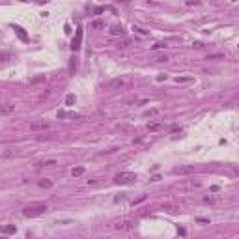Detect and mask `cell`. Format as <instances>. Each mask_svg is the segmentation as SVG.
Masks as SVG:
<instances>
[{
  "mask_svg": "<svg viewBox=\"0 0 239 239\" xmlns=\"http://www.w3.org/2000/svg\"><path fill=\"white\" fill-rule=\"evenodd\" d=\"M133 84H134V82H133L131 77H118V79H112L105 88L110 90V92H112V90H129Z\"/></svg>",
  "mask_w": 239,
  "mask_h": 239,
  "instance_id": "obj_1",
  "label": "cell"
},
{
  "mask_svg": "<svg viewBox=\"0 0 239 239\" xmlns=\"http://www.w3.org/2000/svg\"><path fill=\"white\" fill-rule=\"evenodd\" d=\"M47 211V204H30L23 209V215L24 217H37V215H43Z\"/></svg>",
  "mask_w": 239,
  "mask_h": 239,
  "instance_id": "obj_2",
  "label": "cell"
},
{
  "mask_svg": "<svg viewBox=\"0 0 239 239\" xmlns=\"http://www.w3.org/2000/svg\"><path fill=\"white\" fill-rule=\"evenodd\" d=\"M133 181H137V174H133V172H122V174H118L114 177L116 185H129Z\"/></svg>",
  "mask_w": 239,
  "mask_h": 239,
  "instance_id": "obj_3",
  "label": "cell"
},
{
  "mask_svg": "<svg viewBox=\"0 0 239 239\" xmlns=\"http://www.w3.org/2000/svg\"><path fill=\"white\" fill-rule=\"evenodd\" d=\"M114 228L118 232H129V230L134 228V220L133 219H120V220L114 222Z\"/></svg>",
  "mask_w": 239,
  "mask_h": 239,
  "instance_id": "obj_4",
  "label": "cell"
},
{
  "mask_svg": "<svg viewBox=\"0 0 239 239\" xmlns=\"http://www.w3.org/2000/svg\"><path fill=\"white\" fill-rule=\"evenodd\" d=\"M174 174H194V166L192 164H181V166H176L174 170H172Z\"/></svg>",
  "mask_w": 239,
  "mask_h": 239,
  "instance_id": "obj_5",
  "label": "cell"
},
{
  "mask_svg": "<svg viewBox=\"0 0 239 239\" xmlns=\"http://www.w3.org/2000/svg\"><path fill=\"white\" fill-rule=\"evenodd\" d=\"M30 129H32V131H47L49 123L45 122V120H43V122H32V123H30Z\"/></svg>",
  "mask_w": 239,
  "mask_h": 239,
  "instance_id": "obj_6",
  "label": "cell"
},
{
  "mask_svg": "<svg viewBox=\"0 0 239 239\" xmlns=\"http://www.w3.org/2000/svg\"><path fill=\"white\" fill-rule=\"evenodd\" d=\"M80 41H82V30L79 28V30H77V37H75L73 43H71V49H73V51H79V49H80Z\"/></svg>",
  "mask_w": 239,
  "mask_h": 239,
  "instance_id": "obj_7",
  "label": "cell"
},
{
  "mask_svg": "<svg viewBox=\"0 0 239 239\" xmlns=\"http://www.w3.org/2000/svg\"><path fill=\"white\" fill-rule=\"evenodd\" d=\"M9 60H13V52H9V51H0V64H8Z\"/></svg>",
  "mask_w": 239,
  "mask_h": 239,
  "instance_id": "obj_8",
  "label": "cell"
},
{
  "mask_svg": "<svg viewBox=\"0 0 239 239\" xmlns=\"http://www.w3.org/2000/svg\"><path fill=\"white\" fill-rule=\"evenodd\" d=\"M15 107L13 105H0V116H8V114H13Z\"/></svg>",
  "mask_w": 239,
  "mask_h": 239,
  "instance_id": "obj_9",
  "label": "cell"
},
{
  "mask_svg": "<svg viewBox=\"0 0 239 239\" xmlns=\"http://www.w3.org/2000/svg\"><path fill=\"white\" fill-rule=\"evenodd\" d=\"M110 36H125L123 26H112L110 28Z\"/></svg>",
  "mask_w": 239,
  "mask_h": 239,
  "instance_id": "obj_10",
  "label": "cell"
},
{
  "mask_svg": "<svg viewBox=\"0 0 239 239\" xmlns=\"http://www.w3.org/2000/svg\"><path fill=\"white\" fill-rule=\"evenodd\" d=\"M13 30H15V34H17L23 41H26V39H28V36H26V32H24V28H21V26H13Z\"/></svg>",
  "mask_w": 239,
  "mask_h": 239,
  "instance_id": "obj_11",
  "label": "cell"
},
{
  "mask_svg": "<svg viewBox=\"0 0 239 239\" xmlns=\"http://www.w3.org/2000/svg\"><path fill=\"white\" fill-rule=\"evenodd\" d=\"M37 185L43 187V189H51V187H52V181H51V179H39Z\"/></svg>",
  "mask_w": 239,
  "mask_h": 239,
  "instance_id": "obj_12",
  "label": "cell"
},
{
  "mask_svg": "<svg viewBox=\"0 0 239 239\" xmlns=\"http://www.w3.org/2000/svg\"><path fill=\"white\" fill-rule=\"evenodd\" d=\"M82 174H84V168H82V166H77V168L71 170V176H73V177H79V176H82Z\"/></svg>",
  "mask_w": 239,
  "mask_h": 239,
  "instance_id": "obj_13",
  "label": "cell"
},
{
  "mask_svg": "<svg viewBox=\"0 0 239 239\" xmlns=\"http://www.w3.org/2000/svg\"><path fill=\"white\" fill-rule=\"evenodd\" d=\"M2 232H4V234H15V232H17V228H15L13 224H8V226L2 228Z\"/></svg>",
  "mask_w": 239,
  "mask_h": 239,
  "instance_id": "obj_14",
  "label": "cell"
},
{
  "mask_svg": "<svg viewBox=\"0 0 239 239\" xmlns=\"http://www.w3.org/2000/svg\"><path fill=\"white\" fill-rule=\"evenodd\" d=\"M75 71H77V62H75V58L69 62V73L71 75H75Z\"/></svg>",
  "mask_w": 239,
  "mask_h": 239,
  "instance_id": "obj_15",
  "label": "cell"
},
{
  "mask_svg": "<svg viewBox=\"0 0 239 239\" xmlns=\"http://www.w3.org/2000/svg\"><path fill=\"white\" fill-rule=\"evenodd\" d=\"M73 103H75V94H67V97H66V105H69V107H71Z\"/></svg>",
  "mask_w": 239,
  "mask_h": 239,
  "instance_id": "obj_16",
  "label": "cell"
},
{
  "mask_svg": "<svg viewBox=\"0 0 239 239\" xmlns=\"http://www.w3.org/2000/svg\"><path fill=\"white\" fill-rule=\"evenodd\" d=\"M155 62H168V56L166 54H157L155 56Z\"/></svg>",
  "mask_w": 239,
  "mask_h": 239,
  "instance_id": "obj_17",
  "label": "cell"
},
{
  "mask_svg": "<svg viewBox=\"0 0 239 239\" xmlns=\"http://www.w3.org/2000/svg\"><path fill=\"white\" fill-rule=\"evenodd\" d=\"M161 127H162L161 123H149V125H148V131H159Z\"/></svg>",
  "mask_w": 239,
  "mask_h": 239,
  "instance_id": "obj_18",
  "label": "cell"
},
{
  "mask_svg": "<svg viewBox=\"0 0 239 239\" xmlns=\"http://www.w3.org/2000/svg\"><path fill=\"white\" fill-rule=\"evenodd\" d=\"M164 47H166V43H161V41H159V43H155V45H153L152 49H153V51H159V49H164Z\"/></svg>",
  "mask_w": 239,
  "mask_h": 239,
  "instance_id": "obj_19",
  "label": "cell"
},
{
  "mask_svg": "<svg viewBox=\"0 0 239 239\" xmlns=\"http://www.w3.org/2000/svg\"><path fill=\"white\" fill-rule=\"evenodd\" d=\"M224 58V54H209L207 56V60H222Z\"/></svg>",
  "mask_w": 239,
  "mask_h": 239,
  "instance_id": "obj_20",
  "label": "cell"
},
{
  "mask_svg": "<svg viewBox=\"0 0 239 239\" xmlns=\"http://www.w3.org/2000/svg\"><path fill=\"white\" fill-rule=\"evenodd\" d=\"M157 112H159L157 109H152V110H146V112H144V116H155Z\"/></svg>",
  "mask_w": 239,
  "mask_h": 239,
  "instance_id": "obj_21",
  "label": "cell"
},
{
  "mask_svg": "<svg viewBox=\"0 0 239 239\" xmlns=\"http://www.w3.org/2000/svg\"><path fill=\"white\" fill-rule=\"evenodd\" d=\"M92 26H94V28H103V21H94Z\"/></svg>",
  "mask_w": 239,
  "mask_h": 239,
  "instance_id": "obj_22",
  "label": "cell"
},
{
  "mask_svg": "<svg viewBox=\"0 0 239 239\" xmlns=\"http://www.w3.org/2000/svg\"><path fill=\"white\" fill-rule=\"evenodd\" d=\"M144 200H146V196H140L138 200H133L131 204H133V205H137V204H140V202H144Z\"/></svg>",
  "mask_w": 239,
  "mask_h": 239,
  "instance_id": "obj_23",
  "label": "cell"
},
{
  "mask_svg": "<svg viewBox=\"0 0 239 239\" xmlns=\"http://www.w3.org/2000/svg\"><path fill=\"white\" fill-rule=\"evenodd\" d=\"M133 30H137V32H138V34H142V36H146V34H148V32H146V30H142V28H138V26H134Z\"/></svg>",
  "mask_w": 239,
  "mask_h": 239,
  "instance_id": "obj_24",
  "label": "cell"
},
{
  "mask_svg": "<svg viewBox=\"0 0 239 239\" xmlns=\"http://www.w3.org/2000/svg\"><path fill=\"white\" fill-rule=\"evenodd\" d=\"M204 202H205V204H215V198H209V196H205V198H204Z\"/></svg>",
  "mask_w": 239,
  "mask_h": 239,
  "instance_id": "obj_25",
  "label": "cell"
},
{
  "mask_svg": "<svg viewBox=\"0 0 239 239\" xmlns=\"http://www.w3.org/2000/svg\"><path fill=\"white\" fill-rule=\"evenodd\" d=\"M196 220H198V222H202V224H207V222H209V219H204V217H198Z\"/></svg>",
  "mask_w": 239,
  "mask_h": 239,
  "instance_id": "obj_26",
  "label": "cell"
},
{
  "mask_svg": "<svg viewBox=\"0 0 239 239\" xmlns=\"http://www.w3.org/2000/svg\"><path fill=\"white\" fill-rule=\"evenodd\" d=\"M194 47H196V49H202L204 43H202V41H196V43H194Z\"/></svg>",
  "mask_w": 239,
  "mask_h": 239,
  "instance_id": "obj_27",
  "label": "cell"
},
{
  "mask_svg": "<svg viewBox=\"0 0 239 239\" xmlns=\"http://www.w3.org/2000/svg\"><path fill=\"white\" fill-rule=\"evenodd\" d=\"M0 239H6V237H0Z\"/></svg>",
  "mask_w": 239,
  "mask_h": 239,
  "instance_id": "obj_28",
  "label": "cell"
}]
</instances>
